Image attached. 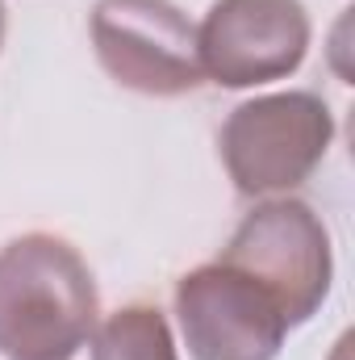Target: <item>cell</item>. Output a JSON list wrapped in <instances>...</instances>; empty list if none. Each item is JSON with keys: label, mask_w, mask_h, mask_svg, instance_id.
Here are the masks:
<instances>
[{"label": "cell", "mask_w": 355, "mask_h": 360, "mask_svg": "<svg viewBox=\"0 0 355 360\" xmlns=\"http://www.w3.org/2000/svg\"><path fill=\"white\" fill-rule=\"evenodd\" d=\"M109 80L142 96H188L205 84L196 25L172 0H100L88 21Z\"/></svg>", "instance_id": "277c9868"}, {"label": "cell", "mask_w": 355, "mask_h": 360, "mask_svg": "<svg viewBox=\"0 0 355 360\" xmlns=\"http://www.w3.org/2000/svg\"><path fill=\"white\" fill-rule=\"evenodd\" d=\"M335 113L318 92H267L230 109L217 147L243 197H288L318 172Z\"/></svg>", "instance_id": "7a4b0ae2"}, {"label": "cell", "mask_w": 355, "mask_h": 360, "mask_svg": "<svg viewBox=\"0 0 355 360\" xmlns=\"http://www.w3.org/2000/svg\"><path fill=\"white\" fill-rule=\"evenodd\" d=\"M217 260L260 281L276 297L288 327L309 323L330 297V281H335L330 231L314 214V205L297 197L260 201L239 222V231L230 235Z\"/></svg>", "instance_id": "3957f363"}, {"label": "cell", "mask_w": 355, "mask_h": 360, "mask_svg": "<svg viewBox=\"0 0 355 360\" xmlns=\"http://www.w3.org/2000/svg\"><path fill=\"white\" fill-rule=\"evenodd\" d=\"M92 360H180L172 327L159 306L134 302L96 323L88 340Z\"/></svg>", "instance_id": "52a82bcc"}, {"label": "cell", "mask_w": 355, "mask_h": 360, "mask_svg": "<svg viewBox=\"0 0 355 360\" xmlns=\"http://www.w3.org/2000/svg\"><path fill=\"white\" fill-rule=\"evenodd\" d=\"M301 0H213L196 25L201 76L217 89H255L293 76L309 51Z\"/></svg>", "instance_id": "8992f818"}, {"label": "cell", "mask_w": 355, "mask_h": 360, "mask_svg": "<svg viewBox=\"0 0 355 360\" xmlns=\"http://www.w3.org/2000/svg\"><path fill=\"white\" fill-rule=\"evenodd\" d=\"M176 323L192 360H276L293 331L264 285L222 260L176 281Z\"/></svg>", "instance_id": "5b68a950"}, {"label": "cell", "mask_w": 355, "mask_h": 360, "mask_svg": "<svg viewBox=\"0 0 355 360\" xmlns=\"http://www.w3.org/2000/svg\"><path fill=\"white\" fill-rule=\"evenodd\" d=\"M0 46H4V0H0Z\"/></svg>", "instance_id": "ba28073f"}, {"label": "cell", "mask_w": 355, "mask_h": 360, "mask_svg": "<svg viewBox=\"0 0 355 360\" xmlns=\"http://www.w3.org/2000/svg\"><path fill=\"white\" fill-rule=\"evenodd\" d=\"M96 323V281L67 239L29 231L0 248V356L72 360Z\"/></svg>", "instance_id": "6da1fadb"}]
</instances>
